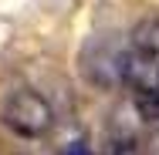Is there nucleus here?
Returning a JSON list of instances; mask_svg holds the SVG:
<instances>
[{
  "instance_id": "2",
  "label": "nucleus",
  "mask_w": 159,
  "mask_h": 155,
  "mask_svg": "<svg viewBox=\"0 0 159 155\" xmlns=\"http://www.w3.org/2000/svg\"><path fill=\"white\" fill-rule=\"evenodd\" d=\"M132 51H139L142 58L159 64V20H149L132 34Z\"/></svg>"
},
{
  "instance_id": "3",
  "label": "nucleus",
  "mask_w": 159,
  "mask_h": 155,
  "mask_svg": "<svg viewBox=\"0 0 159 155\" xmlns=\"http://www.w3.org/2000/svg\"><path fill=\"white\" fill-rule=\"evenodd\" d=\"M61 155H95V152H92L88 145H81V142H78V145H68V149H64Z\"/></svg>"
},
{
  "instance_id": "1",
  "label": "nucleus",
  "mask_w": 159,
  "mask_h": 155,
  "mask_svg": "<svg viewBox=\"0 0 159 155\" xmlns=\"http://www.w3.org/2000/svg\"><path fill=\"white\" fill-rule=\"evenodd\" d=\"M0 118H3V125H7L10 131L24 135V138H41V135L51 131L54 111H51V105H48L41 94H34V91H14L7 101H3Z\"/></svg>"
}]
</instances>
